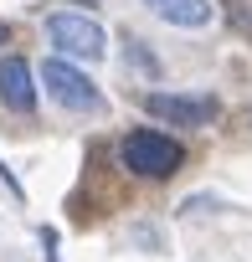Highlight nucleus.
Segmentation results:
<instances>
[{
    "instance_id": "2",
    "label": "nucleus",
    "mask_w": 252,
    "mask_h": 262,
    "mask_svg": "<svg viewBox=\"0 0 252 262\" xmlns=\"http://www.w3.org/2000/svg\"><path fill=\"white\" fill-rule=\"evenodd\" d=\"M47 36H52V47H57L62 57L98 62V57L108 52V36H103V26H98L93 16H82V11H57V16L47 21Z\"/></svg>"
},
{
    "instance_id": "8",
    "label": "nucleus",
    "mask_w": 252,
    "mask_h": 262,
    "mask_svg": "<svg viewBox=\"0 0 252 262\" xmlns=\"http://www.w3.org/2000/svg\"><path fill=\"white\" fill-rule=\"evenodd\" d=\"M77 6H93V0H77Z\"/></svg>"
},
{
    "instance_id": "4",
    "label": "nucleus",
    "mask_w": 252,
    "mask_h": 262,
    "mask_svg": "<svg viewBox=\"0 0 252 262\" xmlns=\"http://www.w3.org/2000/svg\"><path fill=\"white\" fill-rule=\"evenodd\" d=\"M144 108L155 118L175 123V128H201V123H211L221 113V103L211 93H144Z\"/></svg>"
},
{
    "instance_id": "7",
    "label": "nucleus",
    "mask_w": 252,
    "mask_h": 262,
    "mask_svg": "<svg viewBox=\"0 0 252 262\" xmlns=\"http://www.w3.org/2000/svg\"><path fill=\"white\" fill-rule=\"evenodd\" d=\"M0 41H6V26H0Z\"/></svg>"
},
{
    "instance_id": "6",
    "label": "nucleus",
    "mask_w": 252,
    "mask_h": 262,
    "mask_svg": "<svg viewBox=\"0 0 252 262\" xmlns=\"http://www.w3.org/2000/svg\"><path fill=\"white\" fill-rule=\"evenodd\" d=\"M144 6L160 16V21H170V26H206L211 21V0H144Z\"/></svg>"
},
{
    "instance_id": "5",
    "label": "nucleus",
    "mask_w": 252,
    "mask_h": 262,
    "mask_svg": "<svg viewBox=\"0 0 252 262\" xmlns=\"http://www.w3.org/2000/svg\"><path fill=\"white\" fill-rule=\"evenodd\" d=\"M0 103L11 113H31L36 108V82H31L26 57H0Z\"/></svg>"
},
{
    "instance_id": "1",
    "label": "nucleus",
    "mask_w": 252,
    "mask_h": 262,
    "mask_svg": "<svg viewBox=\"0 0 252 262\" xmlns=\"http://www.w3.org/2000/svg\"><path fill=\"white\" fill-rule=\"evenodd\" d=\"M118 160H123V170H129V175H144V180H165V175H175V170H180L185 149H180L170 134H160V128H134V134L123 139Z\"/></svg>"
},
{
    "instance_id": "3",
    "label": "nucleus",
    "mask_w": 252,
    "mask_h": 262,
    "mask_svg": "<svg viewBox=\"0 0 252 262\" xmlns=\"http://www.w3.org/2000/svg\"><path fill=\"white\" fill-rule=\"evenodd\" d=\"M41 82H47V93H52L62 108H72V113H103V93H98V82H93L88 72H77L72 62L52 57V62L41 67Z\"/></svg>"
}]
</instances>
